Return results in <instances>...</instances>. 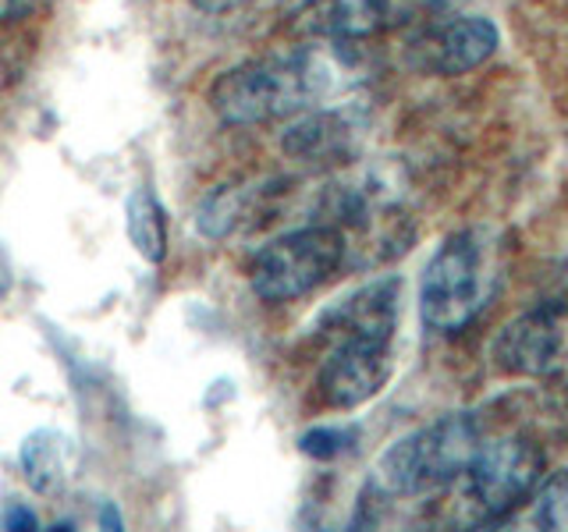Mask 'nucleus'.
<instances>
[{
	"instance_id": "f257e3e1",
	"label": "nucleus",
	"mask_w": 568,
	"mask_h": 532,
	"mask_svg": "<svg viewBox=\"0 0 568 532\" xmlns=\"http://www.w3.org/2000/svg\"><path fill=\"white\" fill-rule=\"evenodd\" d=\"M295 47L224 71L210 89V106L224 124H266L316 111L320 103L359 82L352 43Z\"/></svg>"
},
{
	"instance_id": "f03ea898",
	"label": "nucleus",
	"mask_w": 568,
	"mask_h": 532,
	"mask_svg": "<svg viewBox=\"0 0 568 532\" xmlns=\"http://www.w3.org/2000/svg\"><path fill=\"white\" fill-rule=\"evenodd\" d=\"M501 288V242L490 227L448 235L419 277V316L426 330L458 334L484 313Z\"/></svg>"
},
{
	"instance_id": "7ed1b4c3",
	"label": "nucleus",
	"mask_w": 568,
	"mask_h": 532,
	"mask_svg": "<svg viewBox=\"0 0 568 532\" xmlns=\"http://www.w3.org/2000/svg\"><path fill=\"white\" fill-rule=\"evenodd\" d=\"M487 430L476 412H448L395 440L377 461V487L387 497H423L458 483L484 448Z\"/></svg>"
},
{
	"instance_id": "20e7f679",
	"label": "nucleus",
	"mask_w": 568,
	"mask_h": 532,
	"mask_svg": "<svg viewBox=\"0 0 568 532\" xmlns=\"http://www.w3.org/2000/svg\"><path fill=\"white\" fill-rule=\"evenodd\" d=\"M544 472L540 443L526 433L484 440L462 472V525H497L537 490Z\"/></svg>"
},
{
	"instance_id": "39448f33",
	"label": "nucleus",
	"mask_w": 568,
	"mask_h": 532,
	"mask_svg": "<svg viewBox=\"0 0 568 532\" xmlns=\"http://www.w3.org/2000/svg\"><path fill=\"white\" fill-rule=\"evenodd\" d=\"M345 235L334 224L295 227L266 242L248 266V284L263 301H295L327 284L345 263Z\"/></svg>"
},
{
	"instance_id": "423d86ee",
	"label": "nucleus",
	"mask_w": 568,
	"mask_h": 532,
	"mask_svg": "<svg viewBox=\"0 0 568 532\" xmlns=\"http://www.w3.org/2000/svg\"><path fill=\"white\" fill-rule=\"evenodd\" d=\"M466 4L469 0H306L292 14V32L306 40L363 43L373 35L455 14Z\"/></svg>"
},
{
	"instance_id": "0eeeda50",
	"label": "nucleus",
	"mask_w": 568,
	"mask_h": 532,
	"mask_svg": "<svg viewBox=\"0 0 568 532\" xmlns=\"http://www.w3.org/2000/svg\"><path fill=\"white\" fill-rule=\"evenodd\" d=\"M501 47V32L487 14H440L430 22L416 25L402 47L405 64L419 75H466L494 58Z\"/></svg>"
},
{
	"instance_id": "6e6552de",
	"label": "nucleus",
	"mask_w": 568,
	"mask_h": 532,
	"mask_svg": "<svg viewBox=\"0 0 568 532\" xmlns=\"http://www.w3.org/2000/svg\"><path fill=\"white\" fill-rule=\"evenodd\" d=\"M494 366L508 377L555 380L568 372V313L558 306H540L494 337Z\"/></svg>"
},
{
	"instance_id": "1a4fd4ad",
	"label": "nucleus",
	"mask_w": 568,
	"mask_h": 532,
	"mask_svg": "<svg viewBox=\"0 0 568 532\" xmlns=\"http://www.w3.org/2000/svg\"><path fill=\"white\" fill-rule=\"evenodd\" d=\"M395 372V351L381 337H337L320 362L316 387L331 408H359L377 398Z\"/></svg>"
},
{
	"instance_id": "9d476101",
	"label": "nucleus",
	"mask_w": 568,
	"mask_h": 532,
	"mask_svg": "<svg viewBox=\"0 0 568 532\" xmlns=\"http://www.w3.org/2000/svg\"><path fill=\"white\" fill-rule=\"evenodd\" d=\"M363 142V117L348 106L334 111H306L288 132L281 135V150L295 164L306 167H334L355 156Z\"/></svg>"
},
{
	"instance_id": "9b49d317",
	"label": "nucleus",
	"mask_w": 568,
	"mask_h": 532,
	"mask_svg": "<svg viewBox=\"0 0 568 532\" xmlns=\"http://www.w3.org/2000/svg\"><path fill=\"white\" fill-rule=\"evenodd\" d=\"M402 316V280L398 277H377L345 295L337 306H331L320 319L331 341L337 337H381V341H395Z\"/></svg>"
},
{
	"instance_id": "f8f14e48",
	"label": "nucleus",
	"mask_w": 568,
	"mask_h": 532,
	"mask_svg": "<svg viewBox=\"0 0 568 532\" xmlns=\"http://www.w3.org/2000/svg\"><path fill=\"white\" fill-rule=\"evenodd\" d=\"M68 437L58 430H36L22 440L18 448V461H22V472H26V483L36 493H53L64 487L68 479Z\"/></svg>"
},
{
	"instance_id": "ddd939ff",
	"label": "nucleus",
	"mask_w": 568,
	"mask_h": 532,
	"mask_svg": "<svg viewBox=\"0 0 568 532\" xmlns=\"http://www.w3.org/2000/svg\"><path fill=\"white\" fill-rule=\"evenodd\" d=\"M124 231H129V242L135 253L146 263H164L168 256V221H164V206L153 200L150 188H135L124 203Z\"/></svg>"
},
{
	"instance_id": "4468645a",
	"label": "nucleus",
	"mask_w": 568,
	"mask_h": 532,
	"mask_svg": "<svg viewBox=\"0 0 568 532\" xmlns=\"http://www.w3.org/2000/svg\"><path fill=\"white\" fill-rule=\"evenodd\" d=\"M253 209V188H213L195 209V227L210 242L231 238L245 224V213Z\"/></svg>"
},
{
	"instance_id": "2eb2a0df",
	"label": "nucleus",
	"mask_w": 568,
	"mask_h": 532,
	"mask_svg": "<svg viewBox=\"0 0 568 532\" xmlns=\"http://www.w3.org/2000/svg\"><path fill=\"white\" fill-rule=\"evenodd\" d=\"M529 497H532V522H537L540 529H565L568 525V469L547 475Z\"/></svg>"
},
{
	"instance_id": "dca6fc26",
	"label": "nucleus",
	"mask_w": 568,
	"mask_h": 532,
	"mask_svg": "<svg viewBox=\"0 0 568 532\" xmlns=\"http://www.w3.org/2000/svg\"><path fill=\"white\" fill-rule=\"evenodd\" d=\"M352 443H355V430H345V426H313V430L298 437L302 454H310L316 461L342 458L345 451H352Z\"/></svg>"
},
{
	"instance_id": "f3484780",
	"label": "nucleus",
	"mask_w": 568,
	"mask_h": 532,
	"mask_svg": "<svg viewBox=\"0 0 568 532\" xmlns=\"http://www.w3.org/2000/svg\"><path fill=\"white\" fill-rule=\"evenodd\" d=\"M0 529H40V519L26 508V504H8L4 511H0Z\"/></svg>"
},
{
	"instance_id": "a211bd4d",
	"label": "nucleus",
	"mask_w": 568,
	"mask_h": 532,
	"mask_svg": "<svg viewBox=\"0 0 568 532\" xmlns=\"http://www.w3.org/2000/svg\"><path fill=\"white\" fill-rule=\"evenodd\" d=\"M47 0H0V22H26Z\"/></svg>"
},
{
	"instance_id": "6ab92c4d",
	"label": "nucleus",
	"mask_w": 568,
	"mask_h": 532,
	"mask_svg": "<svg viewBox=\"0 0 568 532\" xmlns=\"http://www.w3.org/2000/svg\"><path fill=\"white\" fill-rule=\"evenodd\" d=\"M260 4H271V0H192V8H200L206 14H231V11H245Z\"/></svg>"
},
{
	"instance_id": "aec40b11",
	"label": "nucleus",
	"mask_w": 568,
	"mask_h": 532,
	"mask_svg": "<svg viewBox=\"0 0 568 532\" xmlns=\"http://www.w3.org/2000/svg\"><path fill=\"white\" fill-rule=\"evenodd\" d=\"M100 525H106V529H121V514L114 511V504H103V508H100Z\"/></svg>"
}]
</instances>
